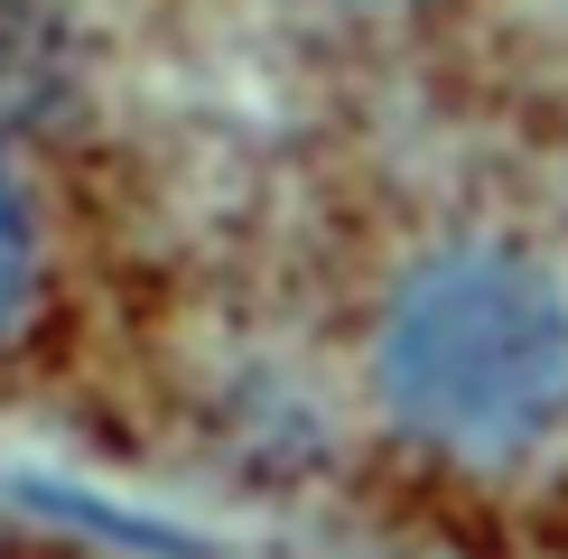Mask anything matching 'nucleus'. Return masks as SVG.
<instances>
[{"label":"nucleus","mask_w":568,"mask_h":559,"mask_svg":"<svg viewBox=\"0 0 568 559\" xmlns=\"http://www.w3.org/2000/svg\"><path fill=\"white\" fill-rule=\"evenodd\" d=\"M326 10H438V0H326Z\"/></svg>","instance_id":"3"},{"label":"nucleus","mask_w":568,"mask_h":559,"mask_svg":"<svg viewBox=\"0 0 568 559\" xmlns=\"http://www.w3.org/2000/svg\"><path fill=\"white\" fill-rule=\"evenodd\" d=\"M29 289H38V224H29V196H19L10 159H0V336L19 326Z\"/></svg>","instance_id":"2"},{"label":"nucleus","mask_w":568,"mask_h":559,"mask_svg":"<svg viewBox=\"0 0 568 559\" xmlns=\"http://www.w3.org/2000/svg\"><path fill=\"white\" fill-rule=\"evenodd\" d=\"M354 392L447 512L568 559V215L447 205L419 224L364 298Z\"/></svg>","instance_id":"1"}]
</instances>
